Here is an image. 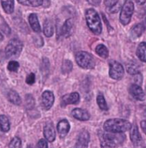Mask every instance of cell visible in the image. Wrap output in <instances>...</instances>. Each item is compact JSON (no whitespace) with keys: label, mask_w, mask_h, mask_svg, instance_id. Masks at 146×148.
Wrapping results in <instances>:
<instances>
[{"label":"cell","mask_w":146,"mask_h":148,"mask_svg":"<svg viewBox=\"0 0 146 148\" xmlns=\"http://www.w3.org/2000/svg\"><path fill=\"white\" fill-rule=\"evenodd\" d=\"M134 12V4L131 0H125L121 9L120 14V22L124 26L130 22Z\"/></svg>","instance_id":"cell-4"},{"label":"cell","mask_w":146,"mask_h":148,"mask_svg":"<svg viewBox=\"0 0 146 148\" xmlns=\"http://www.w3.org/2000/svg\"><path fill=\"white\" fill-rule=\"evenodd\" d=\"M75 60L77 64L83 69H91L95 64L93 56L86 52H77L75 56Z\"/></svg>","instance_id":"cell-5"},{"label":"cell","mask_w":146,"mask_h":148,"mask_svg":"<svg viewBox=\"0 0 146 148\" xmlns=\"http://www.w3.org/2000/svg\"><path fill=\"white\" fill-rule=\"evenodd\" d=\"M135 81L136 82V84H141L142 83L143 81V78H142V75H141V73H138L137 75H135Z\"/></svg>","instance_id":"cell-37"},{"label":"cell","mask_w":146,"mask_h":148,"mask_svg":"<svg viewBox=\"0 0 146 148\" xmlns=\"http://www.w3.org/2000/svg\"><path fill=\"white\" fill-rule=\"evenodd\" d=\"M27 148H33L32 147V146L31 145H28V147H27Z\"/></svg>","instance_id":"cell-42"},{"label":"cell","mask_w":146,"mask_h":148,"mask_svg":"<svg viewBox=\"0 0 146 148\" xmlns=\"http://www.w3.org/2000/svg\"><path fill=\"white\" fill-rule=\"evenodd\" d=\"M130 95L135 98V99L139 101H144L145 100V93H144L143 90L141 88V87L138 84H132L130 87Z\"/></svg>","instance_id":"cell-12"},{"label":"cell","mask_w":146,"mask_h":148,"mask_svg":"<svg viewBox=\"0 0 146 148\" xmlns=\"http://www.w3.org/2000/svg\"><path fill=\"white\" fill-rule=\"evenodd\" d=\"M141 126L143 131L144 132V133L146 135V120H143V121L141 122Z\"/></svg>","instance_id":"cell-39"},{"label":"cell","mask_w":146,"mask_h":148,"mask_svg":"<svg viewBox=\"0 0 146 148\" xmlns=\"http://www.w3.org/2000/svg\"><path fill=\"white\" fill-rule=\"evenodd\" d=\"M80 102V95L77 92H72L65 95L62 97L61 106L65 107L68 105H74Z\"/></svg>","instance_id":"cell-9"},{"label":"cell","mask_w":146,"mask_h":148,"mask_svg":"<svg viewBox=\"0 0 146 148\" xmlns=\"http://www.w3.org/2000/svg\"><path fill=\"white\" fill-rule=\"evenodd\" d=\"M7 99L14 105H20L22 103V99H21L20 96L16 91L13 90H10L7 92Z\"/></svg>","instance_id":"cell-18"},{"label":"cell","mask_w":146,"mask_h":148,"mask_svg":"<svg viewBox=\"0 0 146 148\" xmlns=\"http://www.w3.org/2000/svg\"><path fill=\"white\" fill-rule=\"evenodd\" d=\"M136 54L140 60L146 62V42L140 43L137 49Z\"/></svg>","instance_id":"cell-20"},{"label":"cell","mask_w":146,"mask_h":148,"mask_svg":"<svg viewBox=\"0 0 146 148\" xmlns=\"http://www.w3.org/2000/svg\"><path fill=\"white\" fill-rule=\"evenodd\" d=\"M90 140V134H89L88 131L83 130L78 136L77 140L75 143L74 148H88Z\"/></svg>","instance_id":"cell-8"},{"label":"cell","mask_w":146,"mask_h":148,"mask_svg":"<svg viewBox=\"0 0 146 148\" xmlns=\"http://www.w3.org/2000/svg\"><path fill=\"white\" fill-rule=\"evenodd\" d=\"M55 101L54 94L51 91H45L42 96V104L45 110H49L52 107Z\"/></svg>","instance_id":"cell-10"},{"label":"cell","mask_w":146,"mask_h":148,"mask_svg":"<svg viewBox=\"0 0 146 148\" xmlns=\"http://www.w3.org/2000/svg\"><path fill=\"white\" fill-rule=\"evenodd\" d=\"M10 129V123L5 115H0V130L2 132H7Z\"/></svg>","instance_id":"cell-23"},{"label":"cell","mask_w":146,"mask_h":148,"mask_svg":"<svg viewBox=\"0 0 146 148\" xmlns=\"http://www.w3.org/2000/svg\"><path fill=\"white\" fill-rule=\"evenodd\" d=\"M9 148H22V141L20 138L18 137H14L9 145Z\"/></svg>","instance_id":"cell-32"},{"label":"cell","mask_w":146,"mask_h":148,"mask_svg":"<svg viewBox=\"0 0 146 148\" xmlns=\"http://www.w3.org/2000/svg\"><path fill=\"white\" fill-rule=\"evenodd\" d=\"M26 82L28 84H33L35 82V75L34 73H30L26 78Z\"/></svg>","instance_id":"cell-35"},{"label":"cell","mask_w":146,"mask_h":148,"mask_svg":"<svg viewBox=\"0 0 146 148\" xmlns=\"http://www.w3.org/2000/svg\"><path fill=\"white\" fill-rule=\"evenodd\" d=\"M119 3L118 0H105V4L108 9L112 8L114 6H115Z\"/></svg>","instance_id":"cell-34"},{"label":"cell","mask_w":146,"mask_h":148,"mask_svg":"<svg viewBox=\"0 0 146 148\" xmlns=\"http://www.w3.org/2000/svg\"><path fill=\"white\" fill-rule=\"evenodd\" d=\"M25 107H26L27 110H31L34 108L35 105V100H34V97L32 95H27L25 96Z\"/></svg>","instance_id":"cell-28"},{"label":"cell","mask_w":146,"mask_h":148,"mask_svg":"<svg viewBox=\"0 0 146 148\" xmlns=\"http://www.w3.org/2000/svg\"><path fill=\"white\" fill-rule=\"evenodd\" d=\"M1 4L6 13H13L14 10V0H1Z\"/></svg>","instance_id":"cell-19"},{"label":"cell","mask_w":146,"mask_h":148,"mask_svg":"<svg viewBox=\"0 0 146 148\" xmlns=\"http://www.w3.org/2000/svg\"><path fill=\"white\" fill-rule=\"evenodd\" d=\"M136 3L139 5H143L146 2V0H135Z\"/></svg>","instance_id":"cell-40"},{"label":"cell","mask_w":146,"mask_h":148,"mask_svg":"<svg viewBox=\"0 0 146 148\" xmlns=\"http://www.w3.org/2000/svg\"><path fill=\"white\" fill-rule=\"evenodd\" d=\"M73 69V64L72 63L71 61L68 60H64L62 63V65L61 69H62V72L63 74H68L70 72H72Z\"/></svg>","instance_id":"cell-27"},{"label":"cell","mask_w":146,"mask_h":148,"mask_svg":"<svg viewBox=\"0 0 146 148\" xmlns=\"http://www.w3.org/2000/svg\"><path fill=\"white\" fill-rule=\"evenodd\" d=\"M143 148H146V146H145V147H143Z\"/></svg>","instance_id":"cell-45"},{"label":"cell","mask_w":146,"mask_h":148,"mask_svg":"<svg viewBox=\"0 0 146 148\" xmlns=\"http://www.w3.org/2000/svg\"><path fill=\"white\" fill-rule=\"evenodd\" d=\"M125 136L121 133H102L100 135L101 148H117L118 144L123 143Z\"/></svg>","instance_id":"cell-2"},{"label":"cell","mask_w":146,"mask_h":148,"mask_svg":"<svg viewBox=\"0 0 146 148\" xmlns=\"http://www.w3.org/2000/svg\"><path fill=\"white\" fill-rule=\"evenodd\" d=\"M19 4L30 7H40L42 5L44 0H17Z\"/></svg>","instance_id":"cell-24"},{"label":"cell","mask_w":146,"mask_h":148,"mask_svg":"<svg viewBox=\"0 0 146 148\" xmlns=\"http://www.w3.org/2000/svg\"><path fill=\"white\" fill-rule=\"evenodd\" d=\"M2 40H3V36H2V34H1V33H0V41Z\"/></svg>","instance_id":"cell-41"},{"label":"cell","mask_w":146,"mask_h":148,"mask_svg":"<svg viewBox=\"0 0 146 148\" xmlns=\"http://www.w3.org/2000/svg\"><path fill=\"white\" fill-rule=\"evenodd\" d=\"M58 133L60 137H64L67 135L70 129V125L67 120H62L58 122L57 126Z\"/></svg>","instance_id":"cell-16"},{"label":"cell","mask_w":146,"mask_h":148,"mask_svg":"<svg viewBox=\"0 0 146 148\" xmlns=\"http://www.w3.org/2000/svg\"><path fill=\"white\" fill-rule=\"evenodd\" d=\"M44 34L47 37H50L53 35L54 34V27L53 24L49 19L45 20L44 23Z\"/></svg>","instance_id":"cell-22"},{"label":"cell","mask_w":146,"mask_h":148,"mask_svg":"<svg viewBox=\"0 0 146 148\" xmlns=\"http://www.w3.org/2000/svg\"><path fill=\"white\" fill-rule=\"evenodd\" d=\"M44 136L49 143H52L56 137V132L52 122H48L44 127Z\"/></svg>","instance_id":"cell-13"},{"label":"cell","mask_w":146,"mask_h":148,"mask_svg":"<svg viewBox=\"0 0 146 148\" xmlns=\"http://www.w3.org/2000/svg\"><path fill=\"white\" fill-rule=\"evenodd\" d=\"M132 125L127 120L123 119H110L104 123V129L111 133H123L130 130Z\"/></svg>","instance_id":"cell-1"},{"label":"cell","mask_w":146,"mask_h":148,"mask_svg":"<svg viewBox=\"0 0 146 148\" xmlns=\"http://www.w3.org/2000/svg\"><path fill=\"white\" fill-rule=\"evenodd\" d=\"M126 69H127V72L132 75H135L137 74L140 73L139 66H138V64L136 62L133 61H131L129 63H127Z\"/></svg>","instance_id":"cell-25"},{"label":"cell","mask_w":146,"mask_h":148,"mask_svg":"<svg viewBox=\"0 0 146 148\" xmlns=\"http://www.w3.org/2000/svg\"><path fill=\"white\" fill-rule=\"evenodd\" d=\"M49 67H50V64H49V60L46 57L43 58L41 63V66H40V69H41V72L44 77L49 73Z\"/></svg>","instance_id":"cell-29"},{"label":"cell","mask_w":146,"mask_h":148,"mask_svg":"<svg viewBox=\"0 0 146 148\" xmlns=\"http://www.w3.org/2000/svg\"><path fill=\"white\" fill-rule=\"evenodd\" d=\"M146 29V18L140 23L137 24L132 28L130 31V36L132 39H137L141 37Z\"/></svg>","instance_id":"cell-11"},{"label":"cell","mask_w":146,"mask_h":148,"mask_svg":"<svg viewBox=\"0 0 146 148\" xmlns=\"http://www.w3.org/2000/svg\"><path fill=\"white\" fill-rule=\"evenodd\" d=\"M19 67V64L16 61H10L9 62L8 66H7V69L10 71V72H16Z\"/></svg>","instance_id":"cell-33"},{"label":"cell","mask_w":146,"mask_h":148,"mask_svg":"<svg viewBox=\"0 0 146 148\" xmlns=\"http://www.w3.org/2000/svg\"><path fill=\"white\" fill-rule=\"evenodd\" d=\"M0 30L2 31L7 35L11 34V29L1 15H0Z\"/></svg>","instance_id":"cell-30"},{"label":"cell","mask_w":146,"mask_h":148,"mask_svg":"<svg viewBox=\"0 0 146 148\" xmlns=\"http://www.w3.org/2000/svg\"><path fill=\"white\" fill-rule=\"evenodd\" d=\"M37 148H48V144L47 140L44 139H41L39 140L38 143H37Z\"/></svg>","instance_id":"cell-36"},{"label":"cell","mask_w":146,"mask_h":148,"mask_svg":"<svg viewBox=\"0 0 146 148\" xmlns=\"http://www.w3.org/2000/svg\"><path fill=\"white\" fill-rule=\"evenodd\" d=\"M23 48L22 42L18 39H12L9 42L5 48V54L7 57H18Z\"/></svg>","instance_id":"cell-6"},{"label":"cell","mask_w":146,"mask_h":148,"mask_svg":"<svg viewBox=\"0 0 146 148\" xmlns=\"http://www.w3.org/2000/svg\"><path fill=\"white\" fill-rule=\"evenodd\" d=\"M28 19H29V25L33 29V31L35 32H40L41 28H40V22H39L37 15L34 13L31 14H29Z\"/></svg>","instance_id":"cell-17"},{"label":"cell","mask_w":146,"mask_h":148,"mask_svg":"<svg viewBox=\"0 0 146 148\" xmlns=\"http://www.w3.org/2000/svg\"><path fill=\"white\" fill-rule=\"evenodd\" d=\"M97 105L99 106V108L101 109L102 110H108V105H107V102L105 101V97L102 94H99L97 97Z\"/></svg>","instance_id":"cell-31"},{"label":"cell","mask_w":146,"mask_h":148,"mask_svg":"<svg viewBox=\"0 0 146 148\" xmlns=\"http://www.w3.org/2000/svg\"><path fill=\"white\" fill-rule=\"evenodd\" d=\"M130 137L132 144H133L134 145H141V143H142V137H141V134H140L139 132V130H138V126H137L135 124L132 125L131 128H130Z\"/></svg>","instance_id":"cell-14"},{"label":"cell","mask_w":146,"mask_h":148,"mask_svg":"<svg viewBox=\"0 0 146 148\" xmlns=\"http://www.w3.org/2000/svg\"><path fill=\"white\" fill-rule=\"evenodd\" d=\"M72 115L75 119L80 121H87L90 120V115L87 110L80 108H75L72 111Z\"/></svg>","instance_id":"cell-15"},{"label":"cell","mask_w":146,"mask_h":148,"mask_svg":"<svg viewBox=\"0 0 146 148\" xmlns=\"http://www.w3.org/2000/svg\"><path fill=\"white\" fill-rule=\"evenodd\" d=\"M87 1H88L89 4L93 6H95V7L99 6L101 3V0H87Z\"/></svg>","instance_id":"cell-38"},{"label":"cell","mask_w":146,"mask_h":148,"mask_svg":"<svg viewBox=\"0 0 146 148\" xmlns=\"http://www.w3.org/2000/svg\"><path fill=\"white\" fill-rule=\"evenodd\" d=\"M95 52L98 54L100 57H102V58H107L108 57V54H109V52H108V49L104 45H97L95 49Z\"/></svg>","instance_id":"cell-26"},{"label":"cell","mask_w":146,"mask_h":148,"mask_svg":"<svg viewBox=\"0 0 146 148\" xmlns=\"http://www.w3.org/2000/svg\"><path fill=\"white\" fill-rule=\"evenodd\" d=\"M125 70L123 66L116 61H111L110 62L109 75L114 79H121L124 76Z\"/></svg>","instance_id":"cell-7"},{"label":"cell","mask_w":146,"mask_h":148,"mask_svg":"<svg viewBox=\"0 0 146 148\" xmlns=\"http://www.w3.org/2000/svg\"><path fill=\"white\" fill-rule=\"evenodd\" d=\"M144 114H145V116L146 117V110H145V112H144Z\"/></svg>","instance_id":"cell-43"},{"label":"cell","mask_w":146,"mask_h":148,"mask_svg":"<svg viewBox=\"0 0 146 148\" xmlns=\"http://www.w3.org/2000/svg\"><path fill=\"white\" fill-rule=\"evenodd\" d=\"M73 27V22L72 19H68L64 22L61 28V34L64 36H68L71 32V30Z\"/></svg>","instance_id":"cell-21"},{"label":"cell","mask_w":146,"mask_h":148,"mask_svg":"<svg viewBox=\"0 0 146 148\" xmlns=\"http://www.w3.org/2000/svg\"><path fill=\"white\" fill-rule=\"evenodd\" d=\"M87 25L94 34H100L102 32V23L99 14L94 9H88L85 12Z\"/></svg>","instance_id":"cell-3"},{"label":"cell","mask_w":146,"mask_h":148,"mask_svg":"<svg viewBox=\"0 0 146 148\" xmlns=\"http://www.w3.org/2000/svg\"><path fill=\"white\" fill-rule=\"evenodd\" d=\"M145 13H146V7H145Z\"/></svg>","instance_id":"cell-44"}]
</instances>
